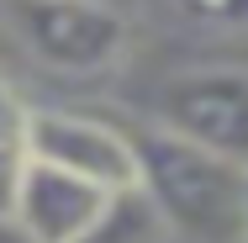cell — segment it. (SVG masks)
<instances>
[{"label":"cell","instance_id":"6da1fadb","mask_svg":"<svg viewBox=\"0 0 248 243\" xmlns=\"http://www.w3.org/2000/svg\"><path fill=\"white\" fill-rule=\"evenodd\" d=\"M138 195L164 233L185 243H243V169L164 132L158 122L132 132Z\"/></svg>","mask_w":248,"mask_h":243},{"label":"cell","instance_id":"7a4b0ae2","mask_svg":"<svg viewBox=\"0 0 248 243\" xmlns=\"http://www.w3.org/2000/svg\"><path fill=\"white\" fill-rule=\"evenodd\" d=\"M16 37L53 74H106L127 53V16L111 0H16Z\"/></svg>","mask_w":248,"mask_h":243},{"label":"cell","instance_id":"3957f363","mask_svg":"<svg viewBox=\"0 0 248 243\" xmlns=\"http://www.w3.org/2000/svg\"><path fill=\"white\" fill-rule=\"evenodd\" d=\"M153 122L164 132L248 169V69L174 74L153 100Z\"/></svg>","mask_w":248,"mask_h":243},{"label":"cell","instance_id":"277c9868","mask_svg":"<svg viewBox=\"0 0 248 243\" xmlns=\"http://www.w3.org/2000/svg\"><path fill=\"white\" fill-rule=\"evenodd\" d=\"M32 159L69 169L111 195L138 191V153L132 132L100 122L90 111H32Z\"/></svg>","mask_w":248,"mask_h":243},{"label":"cell","instance_id":"5b68a950","mask_svg":"<svg viewBox=\"0 0 248 243\" xmlns=\"http://www.w3.org/2000/svg\"><path fill=\"white\" fill-rule=\"evenodd\" d=\"M116 201L122 195L100 191V185L69 175V169H53L43 159H32L21 169L16 201H11V227L27 243H79L111 217Z\"/></svg>","mask_w":248,"mask_h":243},{"label":"cell","instance_id":"8992f818","mask_svg":"<svg viewBox=\"0 0 248 243\" xmlns=\"http://www.w3.org/2000/svg\"><path fill=\"white\" fill-rule=\"evenodd\" d=\"M27 164H32V106L0 74V222H11V201Z\"/></svg>","mask_w":248,"mask_h":243},{"label":"cell","instance_id":"52a82bcc","mask_svg":"<svg viewBox=\"0 0 248 243\" xmlns=\"http://www.w3.org/2000/svg\"><path fill=\"white\" fill-rule=\"evenodd\" d=\"M158 217L148 211V201L132 191V195H122L116 206H111V217L100 222L90 238H79V243H158Z\"/></svg>","mask_w":248,"mask_h":243},{"label":"cell","instance_id":"ba28073f","mask_svg":"<svg viewBox=\"0 0 248 243\" xmlns=\"http://www.w3.org/2000/svg\"><path fill=\"white\" fill-rule=\"evenodd\" d=\"M185 11H196L201 21H222V27H232V21H248V0H180Z\"/></svg>","mask_w":248,"mask_h":243},{"label":"cell","instance_id":"9c48e42d","mask_svg":"<svg viewBox=\"0 0 248 243\" xmlns=\"http://www.w3.org/2000/svg\"><path fill=\"white\" fill-rule=\"evenodd\" d=\"M0 243H27V238H21V233H16L11 222H0Z\"/></svg>","mask_w":248,"mask_h":243},{"label":"cell","instance_id":"30bf717a","mask_svg":"<svg viewBox=\"0 0 248 243\" xmlns=\"http://www.w3.org/2000/svg\"><path fill=\"white\" fill-rule=\"evenodd\" d=\"M243 243H248V169H243Z\"/></svg>","mask_w":248,"mask_h":243}]
</instances>
